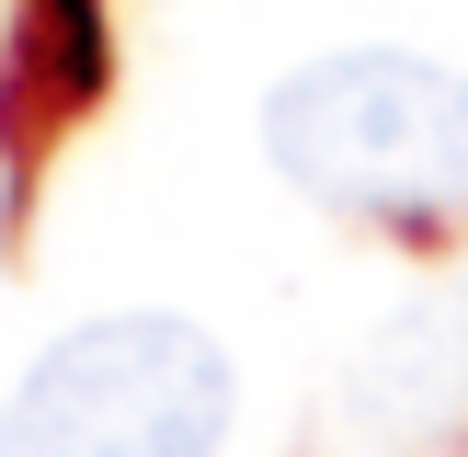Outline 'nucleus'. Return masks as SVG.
<instances>
[{
    "label": "nucleus",
    "mask_w": 468,
    "mask_h": 457,
    "mask_svg": "<svg viewBox=\"0 0 468 457\" xmlns=\"http://www.w3.org/2000/svg\"><path fill=\"white\" fill-rule=\"evenodd\" d=\"M263 149L332 218H378V228L468 218V80L411 46L309 58L263 103Z\"/></svg>",
    "instance_id": "1"
},
{
    "label": "nucleus",
    "mask_w": 468,
    "mask_h": 457,
    "mask_svg": "<svg viewBox=\"0 0 468 457\" xmlns=\"http://www.w3.org/2000/svg\"><path fill=\"white\" fill-rule=\"evenodd\" d=\"M229 446V355L172 309L80 320L23 366L0 411V457H218Z\"/></svg>",
    "instance_id": "2"
},
{
    "label": "nucleus",
    "mask_w": 468,
    "mask_h": 457,
    "mask_svg": "<svg viewBox=\"0 0 468 457\" xmlns=\"http://www.w3.org/2000/svg\"><path fill=\"white\" fill-rule=\"evenodd\" d=\"M343 423H355L366 446H434V434L468 423V286L400 309L355 355V377H343Z\"/></svg>",
    "instance_id": "3"
}]
</instances>
